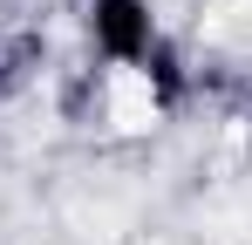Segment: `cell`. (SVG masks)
<instances>
[{"label": "cell", "mask_w": 252, "mask_h": 245, "mask_svg": "<svg viewBox=\"0 0 252 245\" xmlns=\"http://www.w3.org/2000/svg\"><path fill=\"white\" fill-rule=\"evenodd\" d=\"M157 116H164V95H157L150 68L116 61V68L102 75V122H109L116 136H143V129H157Z\"/></svg>", "instance_id": "cell-1"}, {"label": "cell", "mask_w": 252, "mask_h": 245, "mask_svg": "<svg viewBox=\"0 0 252 245\" xmlns=\"http://www.w3.org/2000/svg\"><path fill=\"white\" fill-rule=\"evenodd\" d=\"M205 28H211L218 41H252V0H218Z\"/></svg>", "instance_id": "cell-2"}]
</instances>
